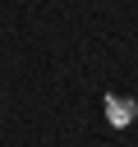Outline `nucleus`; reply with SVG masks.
<instances>
[{"instance_id": "nucleus-1", "label": "nucleus", "mask_w": 138, "mask_h": 147, "mask_svg": "<svg viewBox=\"0 0 138 147\" xmlns=\"http://www.w3.org/2000/svg\"><path fill=\"white\" fill-rule=\"evenodd\" d=\"M110 119H115V124L133 119V101H115V96H110Z\"/></svg>"}]
</instances>
